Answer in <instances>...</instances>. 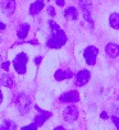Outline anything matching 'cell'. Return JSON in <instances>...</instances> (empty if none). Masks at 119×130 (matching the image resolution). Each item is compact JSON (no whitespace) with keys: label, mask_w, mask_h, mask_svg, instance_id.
Here are the masks:
<instances>
[{"label":"cell","mask_w":119,"mask_h":130,"mask_svg":"<svg viewBox=\"0 0 119 130\" xmlns=\"http://www.w3.org/2000/svg\"><path fill=\"white\" fill-rule=\"evenodd\" d=\"M47 24L50 27L51 33H50V36L46 40V46L49 48H60V47H63L67 43V41H68V37H67L65 32L59 27V24L56 22H54L52 19H50L47 22Z\"/></svg>","instance_id":"6da1fadb"},{"label":"cell","mask_w":119,"mask_h":130,"mask_svg":"<svg viewBox=\"0 0 119 130\" xmlns=\"http://www.w3.org/2000/svg\"><path fill=\"white\" fill-rule=\"evenodd\" d=\"M14 105H16L18 112H19L22 116L27 115V113L30 112L31 107H32V102H31L30 97H28L27 94H24V93H18V94L14 97Z\"/></svg>","instance_id":"7a4b0ae2"},{"label":"cell","mask_w":119,"mask_h":130,"mask_svg":"<svg viewBox=\"0 0 119 130\" xmlns=\"http://www.w3.org/2000/svg\"><path fill=\"white\" fill-rule=\"evenodd\" d=\"M27 62H28V56L26 52H19L14 59H13V68L16 72L21 75L27 73Z\"/></svg>","instance_id":"3957f363"},{"label":"cell","mask_w":119,"mask_h":130,"mask_svg":"<svg viewBox=\"0 0 119 130\" xmlns=\"http://www.w3.org/2000/svg\"><path fill=\"white\" fill-rule=\"evenodd\" d=\"M78 5H80V8L82 10L85 21L92 28L94 27V19L91 17V12H92V3H91V0H78Z\"/></svg>","instance_id":"277c9868"},{"label":"cell","mask_w":119,"mask_h":130,"mask_svg":"<svg viewBox=\"0 0 119 130\" xmlns=\"http://www.w3.org/2000/svg\"><path fill=\"white\" fill-rule=\"evenodd\" d=\"M99 55V48L95 46H87L83 50V57L86 60V64L88 65H95L96 64V59Z\"/></svg>","instance_id":"5b68a950"},{"label":"cell","mask_w":119,"mask_h":130,"mask_svg":"<svg viewBox=\"0 0 119 130\" xmlns=\"http://www.w3.org/2000/svg\"><path fill=\"white\" fill-rule=\"evenodd\" d=\"M35 110L37 111V115L35 116V120H33V122L40 127V126H42L50 117H51V112L50 111H45V110H41L38 106H35Z\"/></svg>","instance_id":"8992f818"},{"label":"cell","mask_w":119,"mask_h":130,"mask_svg":"<svg viewBox=\"0 0 119 130\" xmlns=\"http://www.w3.org/2000/svg\"><path fill=\"white\" fill-rule=\"evenodd\" d=\"M78 115H80L78 108H77V106H74V105L67 106V107L64 108V111H63V119H64L65 121H68V122L76 121V120L78 119Z\"/></svg>","instance_id":"52a82bcc"},{"label":"cell","mask_w":119,"mask_h":130,"mask_svg":"<svg viewBox=\"0 0 119 130\" xmlns=\"http://www.w3.org/2000/svg\"><path fill=\"white\" fill-rule=\"evenodd\" d=\"M91 79V73L87 69H82L76 74V86L77 87H83L86 86Z\"/></svg>","instance_id":"ba28073f"},{"label":"cell","mask_w":119,"mask_h":130,"mask_svg":"<svg viewBox=\"0 0 119 130\" xmlns=\"http://www.w3.org/2000/svg\"><path fill=\"white\" fill-rule=\"evenodd\" d=\"M59 101L63 103H77L80 101V93L77 91H68L59 97Z\"/></svg>","instance_id":"9c48e42d"},{"label":"cell","mask_w":119,"mask_h":130,"mask_svg":"<svg viewBox=\"0 0 119 130\" xmlns=\"http://www.w3.org/2000/svg\"><path fill=\"white\" fill-rule=\"evenodd\" d=\"M105 54L110 59H116L119 56V46L114 42H109L105 46Z\"/></svg>","instance_id":"30bf717a"},{"label":"cell","mask_w":119,"mask_h":130,"mask_svg":"<svg viewBox=\"0 0 119 130\" xmlns=\"http://www.w3.org/2000/svg\"><path fill=\"white\" fill-rule=\"evenodd\" d=\"M54 78L58 82H62V80H65V79H71V78H73V72L69 70V69H59V70L55 72Z\"/></svg>","instance_id":"8fae6325"},{"label":"cell","mask_w":119,"mask_h":130,"mask_svg":"<svg viewBox=\"0 0 119 130\" xmlns=\"http://www.w3.org/2000/svg\"><path fill=\"white\" fill-rule=\"evenodd\" d=\"M2 9L5 15H8V17L13 15V13L16 10V0H4L2 4Z\"/></svg>","instance_id":"7c38bea8"},{"label":"cell","mask_w":119,"mask_h":130,"mask_svg":"<svg viewBox=\"0 0 119 130\" xmlns=\"http://www.w3.org/2000/svg\"><path fill=\"white\" fill-rule=\"evenodd\" d=\"M14 78L8 74V73H2L0 74V86L7 87V88H13L14 87Z\"/></svg>","instance_id":"4fadbf2b"},{"label":"cell","mask_w":119,"mask_h":130,"mask_svg":"<svg viewBox=\"0 0 119 130\" xmlns=\"http://www.w3.org/2000/svg\"><path fill=\"white\" fill-rule=\"evenodd\" d=\"M45 7V0H36L30 5V14L31 15H37Z\"/></svg>","instance_id":"5bb4252c"},{"label":"cell","mask_w":119,"mask_h":130,"mask_svg":"<svg viewBox=\"0 0 119 130\" xmlns=\"http://www.w3.org/2000/svg\"><path fill=\"white\" fill-rule=\"evenodd\" d=\"M30 29H31V26H30L28 23H22V24H19L18 28H17V37H18L19 40H22V41L26 40V37L28 36Z\"/></svg>","instance_id":"9a60e30c"},{"label":"cell","mask_w":119,"mask_h":130,"mask_svg":"<svg viewBox=\"0 0 119 130\" xmlns=\"http://www.w3.org/2000/svg\"><path fill=\"white\" fill-rule=\"evenodd\" d=\"M64 17L68 21H77L78 19V9L76 7H68L64 10Z\"/></svg>","instance_id":"2e32d148"},{"label":"cell","mask_w":119,"mask_h":130,"mask_svg":"<svg viewBox=\"0 0 119 130\" xmlns=\"http://www.w3.org/2000/svg\"><path fill=\"white\" fill-rule=\"evenodd\" d=\"M0 130H17V125L13 120L5 119L0 122Z\"/></svg>","instance_id":"e0dca14e"},{"label":"cell","mask_w":119,"mask_h":130,"mask_svg":"<svg viewBox=\"0 0 119 130\" xmlns=\"http://www.w3.org/2000/svg\"><path fill=\"white\" fill-rule=\"evenodd\" d=\"M109 24L114 29H119V13H111L109 17Z\"/></svg>","instance_id":"ac0fdd59"},{"label":"cell","mask_w":119,"mask_h":130,"mask_svg":"<svg viewBox=\"0 0 119 130\" xmlns=\"http://www.w3.org/2000/svg\"><path fill=\"white\" fill-rule=\"evenodd\" d=\"M37 129H38V126H37L35 122L28 124V125H26V126H23V127H22V130H37Z\"/></svg>","instance_id":"d6986e66"},{"label":"cell","mask_w":119,"mask_h":130,"mask_svg":"<svg viewBox=\"0 0 119 130\" xmlns=\"http://www.w3.org/2000/svg\"><path fill=\"white\" fill-rule=\"evenodd\" d=\"M46 10H47V14H49L50 17H55V15H56V12H55V8H54L52 5H49V7L46 8Z\"/></svg>","instance_id":"ffe728a7"},{"label":"cell","mask_w":119,"mask_h":130,"mask_svg":"<svg viewBox=\"0 0 119 130\" xmlns=\"http://www.w3.org/2000/svg\"><path fill=\"white\" fill-rule=\"evenodd\" d=\"M0 67H2V69H4L5 72H8L9 70V67H10V62L9 61H4V62H2Z\"/></svg>","instance_id":"44dd1931"},{"label":"cell","mask_w":119,"mask_h":130,"mask_svg":"<svg viewBox=\"0 0 119 130\" xmlns=\"http://www.w3.org/2000/svg\"><path fill=\"white\" fill-rule=\"evenodd\" d=\"M111 121L114 122V125H115L116 129L119 130V117H118V116H111Z\"/></svg>","instance_id":"7402d4cb"},{"label":"cell","mask_w":119,"mask_h":130,"mask_svg":"<svg viewBox=\"0 0 119 130\" xmlns=\"http://www.w3.org/2000/svg\"><path fill=\"white\" fill-rule=\"evenodd\" d=\"M41 61H42V56H37V57H35V64H36V65H40Z\"/></svg>","instance_id":"603a6c76"},{"label":"cell","mask_w":119,"mask_h":130,"mask_svg":"<svg viewBox=\"0 0 119 130\" xmlns=\"http://www.w3.org/2000/svg\"><path fill=\"white\" fill-rule=\"evenodd\" d=\"M56 4H58L59 7H64L65 2H64V0H56Z\"/></svg>","instance_id":"cb8c5ba5"},{"label":"cell","mask_w":119,"mask_h":130,"mask_svg":"<svg viewBox=\"0 0 119 130\" xmlns=\"http://www.w3.org/2000/svg\"><path fill=\"white\" fill-rule=\"evenodd\" d=\"M100 117H101V119H108V117H109V115H108L106 112H101V115H100Z\"/></svg>","instance_id":"d4e9b609"},{"label":"cell","mask_w":119,"mask_h":130,"mask_svg":"<svg viewBox=\"0 0 119 130\" xmlns=\"http://www.w3.org/2000/svg\"><path fill=\"white\" fill-rule=\"evenodd\" d=\"M5 28H7V26L3 22H0V29H5Z\"/></svg>","instance_id":"484cf974"},{"label":"cell","mask_w":119,"mask_h":130,"mask_svg":"<svg viewBox=\"0 0 119 130\" xmlns=\"http://www.w3.org/2000/svg\"><path fill=\"white\" fill-rule=\"evenodd\" d=\"M52 130H65V129H64L63 126H56V127H54Z\"/></svg>","instance_id":"4316f807"},{"label":"cell","mask_w":119,"mask_h":130,"mask_svg":"<svg viewBox=\"0 0 119 130\" xmlns=\"http://www.w3.org/2000/svg\"><path fill=\"white\" fill-rule=\"evenodd\" d=\"M3 102V93H2V89H0V105Z\"/></svg>","instance_id":"83f0119b"},{"label":"cell","mask_w":119,"mask_h":130,"mask_svg":"<svg viewBox=\"0 0 119 130\" xmlns=\"http://www.w3.org/2000/svg\"><path fill=\"white\" fill-rule=\"evenodd\" d=\"M45 2H49V0H45Z\"/></svg>","instance_id":"f1b7e54d"},{"label":"cell","mask_w":119,"mask_h":130,"mask_svg":"<svg viewBox=\"0 0 119 130\" xmlns=\"http://www.w3.org/2000/svg\"><path fill=\"white\" fill-rule=\"evenodd\" d=\"M0 41H2V38H0Z\"/></svg>","instance_id":"f546056e"}]
</instances>
